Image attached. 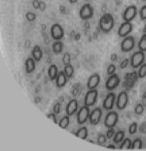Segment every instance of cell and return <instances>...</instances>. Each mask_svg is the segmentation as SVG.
Returning <instances> with one entry per match:
<instances>
[{"mask_svg":"<svg viewBox=\"0 0 146 151\" xmlns=\"http://www.w3.org/2000/svg\"><path fill=\"white\" fill-rule=\"evenodd\" d=\"M114 26H115V19L111 14L107 12V14H104V15H102V18L99 20V28H100V31H102L103 34L111 32Z\"/></svg>","mask_w":146,"mask_h":151,"instance_id":"cell-1","label":"cell"},{"mask_svg":"<svg viewBox=\"0 0 146 151\" xmlns=\"http://www.w3.org/2000/svg\"><path fill=\"white\" fill-rule=\"evenodd\" d=\"M134 46H135V38L131 37V35L124 37L123 39H122V42H121L122 53H129V51H131L134 49Z\"/></svg>","mask_w":146,"mask_h":151,"instance_id":"cell-2","label":"cell"},{"mask_svg":"<svg viewBox=\"0 0 146 151\" xmlns=\"http://www.w3.org/2000/svg\"><path fill=\"white\" fill-rule=\"evenodd\" d=\"M118 120H119V115L115 111H108V113L104 117V126L107 128H114L118 124Z\"/></svg>","mask_w":146,"mask_h":151,"instance_id":"cell-3","label":"cell"},{"mask_svg":"<svg viewBox=\"0 0 146 151\" xmlns=\"http://www.w3.org/2000/svg\"><path fill=\"white\" fill-rule=\"evenodd\" d=\"M143 62H145V51H141V50L135 51L130 58V65L133 66L134 69H138Z\"/></svg>","mask_w":146,"mask_h":151,"instance_id":"cell-4","label":"cell"},{"mask_svg":"<svg viewBox=\"0 0 146 151\" xmlns=\"http://www.w3.org/2000/svg\"><path fill=\"white\" fill-rule=\"evenodd\" d=\"M89 113H91L89 107H87L85 104H84L81 108H79V111H77V123H79L80 126L85 124L89 120Z\"/></svg>","mask_w":146,"mask_h":151,"instance_id":"cell-5","label":"cell"},{"mask_svg":"<svg viewBox=\"0 0 146 151\" xmlns=\"http://www.w3.org/2000/svg\"><path fill=\"white\" fill-rule=\"evenodd\" d=\"M116 104V94L114 92H110L103 100V109L106 111H112L114 105Z\"/></svg>","mask_w":146,"mask_h":151,"instance_id":"cell-6","label":"cell"},{"mask_svg":"<svg viewBox=\"0 0 146 151\" xmlns=\"http://www.w3.org/2000/svg\"><path fill=\"white\" fill-rule=\"evenodd\" d=\"M138 72H130V73H127L126 76V78H124V82H123V86L129 91V89H131L135 85V82L138 81Z\"/></svg>","mask_w":146,"mask_h":151,"instance_id":"cell-7","label":"cell"},{"mask_svg":"<svg viewBox=\"0 0 146 151\" xmlns=\"http://www.w3.org/2000/svg\"><path fill=\"white\" fill-rule=\"evenodd\" d=\"M138 14V9L135 6H129L124 8L123 14H122V18H123V22H131L134 18Z\"/></svg>","mask_w":146,"mask_h":151,"instance_id":"cell-8","label":"cell"},{"mask_svg":"<svg viewBox=\"0 0 146 151\" xmlns=\"http://www.w3.org/2000/svg\"><path fill=\"white\" fill-rule=\"evenodd\" d=\"M119 84H121V78H119V76H116L114 73V74L110 76L107 78V81H106V89H107L108 92H112L115 88L119 86Z\"/></svg>","mask_w":146,"mask_h":151,"instance_id":"cell-9","label":"cell"},{"mask_svg":"<svg viewBox=\"0 0 146 151\" xmlns=\"http://www.w3.org/2000/svg\"><path fill=\"white\" fill-rule=\"evenodd\" d=\"M102 115H103V109L102 108H93L89 113V120L88 122L92 124V126H98L100 120H102Z\"/></svg>","mask_w":146,"mask_h":151,"instance_id":"cell-10","label":"cell"},{"mask_svg":"<svg viewBox=\"0 0 146 151\" xmlns=\"http://www.w3.org/2000/svg\"><path fill=\"white\" fill-rule=\"evenodd\" d=\"M80 18L83 19V20H88L93 16V7L91 6L89 3H85L81 8H80V12H79Z\"/></svg>","mask_w":146,"mask_h":151,"instance_id":"cell-11","label":"cell"},{"mask_svg":"<svg viewBox=\"0 0 146 151\" xmlns=\"http://www.w3.org/2000/svg\"><path fill=\"white\" fill-rule=\"evenodd\" d=\"M98 91L96 89H89L88 93L85 94V99H84V104H85L87 107H92V105H95L96 101H98Z\"/></svg>","mask_w":146,"mask_h":151,"instance_id":"cell-12","label":"cell"},{"mask_svg":"<svg viewBox=\"0 0 146 151\" xmlns=\"http://www.w3.org/2000/svg\"><path fill=\"white\" fill-rule=\"evenodd\" d=\"M127 104H129V94H127L126 91L121 92V93L116 96V108L118 109H124V108L127 107Z\"/></svg>","mask_w":146,"mask_h":151,"instance_id":"cell-13","label":"cell"},{"mask_svg":"<svg viewBox=\"0 0 146 151\" xmlns=\"http://www.w3.org/2000/svg\"><path fill=\"white\" fill-rule=\"evenodd\" d=\"M50 35L54 41H61L64 38V28L58 23H56L50 27Z\"/></svg>","mask_w":146,"mask_h":151,"instance_id":"cell-14","label":"cell"},{"mask_svg":"<svg viewBox=\"0 0 146 151\" xmlns=\"http://www.w3.org/2000/svg\"><path fill=\"white\" fill-rule=\"evenodd\" d=\"M131 31H133V24H131V22H123L119 26V28H118V35L121 38H124V37H127V35H130Z\"/></svg>","mask_w":146,"mask_h":151,"instance_id":"cell-15","label":"cell"},{"mask_svg":"<svg viewBox=\"0 0 146 151\" xmlns=\"http://www.w3.org/2000/svg\"><path fill=\"white\" fill-rule=\"evenodd\" d=\"M99 84H100V74H99V73H93L92 76H89L88 81H87V88L96 89Z\"/></svg>","mask_w":146,"mask_h":151,"instance_id":"cell-16","label":"cell"},{"mask_svg":"<svg viewBox=\"0 0 146 151\" xmlns=\"http://www.w3.org/2000/svg\"><path fill=\"white\" fill-rule=\"evenodd\" d=\"M77 111H79V101L76 99H73L66 104V115L72 116V115L77 113Z\"/></svg>","mask_w":146,"mask_h":151,"instance_id":"cell-17","label":"cell"},{"mask_svg":"<svg viewBox=\"0 0 146 151\" xmlns=\"http://www.w3.org/2000/svg\"><path fill=\"white\" fill-rule=\"evenodd\" d=\"M66 81H68V77L66 74H65V72H58V76H57V78H56V86H57L58 89L64 88L65 85H66Z\"/></svg>","mask_w":146,"mask_h":151,"instance_id":"cell-18","label":"cell"},{"mask_svg":"<svg viewBox=\"0 0 146 151\" xmlns=\"http://www.w3.org/2000/svg\"><path fill=\"white\" fill-rule=\"evenodd\" d=\"M35 63H37V61H35L33 57H30V58L26 60L25 68H26V73H27V74H30V73H33L35 70Z\"/></svg>","mask_w":146,"mask_h":151,"instance_id":"cell-19","label":"cell"},{"mask_svg":"<svg viewBox=\"0 0 146 151\" xmlns=\"http://www.w3.org/2000/svg\"><path fill=\"white\" fill-rule=\"evenodd\" d=\"M31 57L34 58L37 62H39V61L42 60V57H43V53H42V49L39 46H34L31 50Z\"/></svg>","mask_w":146,"mask_h":151,"instance_id":"cell-20","label":"cell"},{"mask_svg":"<svg viewBox=\"0 0 146 151\" xmlns=\"http://www.w3.org/2000/svg\"><path fill=\"white\" fill-rule=\"evenodd\" d=\"M48 74H49V80H51V81H56V78H57V76H58V68H57V65H50V66H49Z\"/></svg>","mask_w":146,"mask_h":151,"instance_id":"cell-21","label":"cell"},{"mask_svg":"<svg viewBox=\"0 0 146 151\" xmlns=\"http://www.w3.org/2000/svg\"><path fill=\"white\" fill-rule=\"evenodd\" d=\"M123 139H124V131H123V129H118V131L115 132V135H114V138H112V140H114L115 145H119Z\"/></svg>","mask_w":146,"mask_h":151,"instance_id":"cell-22","label":"cell"},{"mask_svg":"<svg viewBox=\"0 0 146 151\" xmlns=\"http://www.w3.org/2000/svg\"><path fill=\"white\" fill-rule=\"evenodd\" d=\"M76 136L80 139H87L88 138V128L84 126H81V128H79L76 131Z\"/></svg>","mask_w":146,"mask_h":151,"instance_id":"cell-23","label":"cell"},{"mask_svg":"<svg viewBox=\"0 0 146 151\" xmlns=\"http://www.w3.org/2000/svg\"><path fill=\"white\" fill-rule=\"evenodd\" d=\"M69 123H70V116L69 115H65V116H62L60 119L58 126H60L61 128H68V127H69Z\"/></svg>","mask_w":146,"mask_h":151,"instance_id":"cell-24","label":"cell"},{"mask_svg":"<svg viewBox=\"0 0 146 151\" xmlns=\"http://www.w3.org/2000/svg\"><path fill=\"white\" fill-rule=\"evenodd\" d=\"M119 148H121V150H130L131 148V139L124 138L123 140L119 143Z\"/></svg>","mask_w":146,"mask_h":151,"instance_id":"cell-25","label":"cell"},{"mask_svg":"<svg viewBox=\"0 0 146 151\" xmlns=\"http://www.w3.org/2000/svg\"><path fill=\"white\" fill-rule=\"evenodd\" d=\"M143 147V143H142V139L141 138H135L134 140H131V148L133 150H139V148Z\"/></svg>","mask_w":146,"mask_h":151,"instance_id":"cell-26","label":"cell"},{"mask_svg":"<svg viewBox=\"0 0 146 151\" xmlns=\"http://www.w3.org/2000/svg\"><path fill=\"white\" fill-rule=\"evenodd\" d=\"M64 49V43L61 41H56L53 43V53L54 54H60Z\"/></svg>","mask_w":146,"mask_h":151,"instance_id":"cell-27","label":"cell"},{"mask_svg":"<svg viewBox=\"0 0 146 151\" xmlns=\"http://www.w3.org/2000/svg\"><path fill=\"white\" fill-rule=\"evenodd\" d=\"M64 72H65V74H66L68 78H72L73 74H74V69H73V66L70 65H65V69H64Z\"/></svg>","mask_w":146,"mask_h":151,"instance_id":"cell-28","label":"cell"},{"mask_svg":"<svg viewBox=\"0 0 146 151\" xmlns=\"http://www.w3.org/2000/svg\"><path fill=\"white\" fill-rule=\"evenodd\" d=\"M138 49H139L141 51H146V34H143L142 37H141L139 42H138Z\"/></svg>","mask_w":146,"mask_h":151,"instance_id":"cell-29","label":"cell"},{"mask_svg":"<svg viewBox=\"0 0 146 151\" xmlns=\"http://www.w3.org/2000/svg\"><path fill=\"white\" fill-rule=\"evenodd\" d=\"M143 109H145V105H143L142 103H138L135 105V108H134V112H135V115H138V116H141L143 113Z\"/></svg>","mask_w":146,"mask_h":151,"instance_id":"cell-30","label":"cell"},{"mask_svg":"<svg viewBox=\"0 0 146 151\" xmlns=\"http://www.w3.org/2000/svg\"><path fill=\"white\" fill-rule=\"evenodd\" d=\"M138 77L139 78H143V77H146V63L143 62L142 65L138 68Z\"/></svg>","mask_w":146,"mask_h":151,"instance_id":"cell-31","label":"cell"},{"mask_svg":"<svg viewBox=\"0 0 146 151\" xmlns=\"http://www.w3.org/2000/svg\"><path fill=\"white\" fill-rule=\"evenodd\" d=\"M138 124H137V123H131L130 126H129V134H130V135H134V134H135L137 131H138Z\"/></svg>","mask_w":146,"mask_h":151,"instance_id":"cell-32","label":"cell"},{"mask_svg":"<svg viewBox=\"0 0 146 151\" xmlns=\"http://www.w3.org/2000/svg\"><path fill=\"white\" fill-rule=\"evenodd\" d=\"M106 139H107V136H106V135L99 134V136H98V145L99 146H106Z\"/></svg>","mask_w":146,"mask_h":151,"instance_id":"cell-33","label":"cell"},{"mask_svg":"<svg viewBox=\"0 0 146 151\" xmlns=\"http://www.w3.org/2000/svg\"><path fill=\"white\" fill-rule=\"evenodd\" d=\"M139 18H141V20H143V22L146 20V4L139 9Z\"/></svg>","mask_w":146,"mask_h":151,"instance_id":"cell-34","label":"cell"},{"mask_svg":"<svg viewBox=\"0 0 146 151\" xmlns=\"http://www.w3.org/2000/svg\"><path fill=\"white\" fill-rule=\"evenodd\" d=\"M62 63H64V65H69V63H70V53H65V54H64Z\"/></svg>","mask_w":146,"mask_h":151,"instance_id":"cell-35","label":"cell"},{"mask_svg":"<svg viewBox=\"0 0 146 151\" xmlns=\"http://www.w3.org/2000/svg\"><path fill=\"white\" fill-rule=\"evenodd\" d=\"M116 72V65L115 63H111V65L107 68V73H108V76H111V74H114V73Z\"/></svg>","mask_w":146,"mask_h":151,"instance_id":"cell-36","label":"cell"},{"mask_svg":"<svg viewBox=\"0 0 146 151\" xmlns=\"http://www.w3.org/2000/svg\"><path fill=\"white\" fill-rule=\"evenodd\" d=\"M26 19L29 20V22H34L35 19H37V15L34 12H27L26 14Z\"/></svg>","mask_w":146,"mask_h":151,"instance_id":"cell-37","label":"cell"},{"mask_svg":"<svg viewBox=\"0 0 146 151\" xmlns=\"http://www.w3.org/2000/svg\"><path fill=\"white\" fill-rule=\"evenodd\" d=\"M115 129L114 128H108L107 129V134H106V136H107V139H112L114 138V135H115Z\"/></svg>","mask_w":146,"mask_h":151,"instance_id":"cell-38","label":"cell"},{"mask_svg":"<svg viewBox=\"0 0 146 151\" xmlns=\"http://www.w3.org/2000/svg\"><path fill=\"white\" fill-rule=\"evenodd\" d=\"M53 112H54V113H57V115L61 112V103H56V104H54Z\"/></svg>","mask_w":146,"mask_h":151,"instance_id":"cell-39","label":"cell"},{"mask_svg":"<svg viewBox=\"0 0 146 151\" xmlns=\"http://www.w3.org/2000/svg\"><path fill=\"white\" fill-rule=\"evenodd\" d=\"M56 115H57V113H48V117H49V119H50L51 120V122H54V123H57V124H58V120H57V116H56Z\"/></svg>","mask_w":146,"mask_h":151,"instance_id":"cell-40","label":"cell"},{"mask_svg":"<svg viewBox=\"0 0 146 151\" xmlns=\"http://www.w3.org/2000/svg\"><path fill=\"white\" fill-rule=\"evenodd\" d=\"M129 63H130V60L124 58L123 61H121V68H122V69H124V68H127V66H129Z\"/></svg>","mask_w":146,"mask_h":151,"instance_id":"cell-41","label":"cell"},{"mask_svg":"<svg viewBox=\"0 0 146 151\" xmlns=\"http://www.w3.org/2000/svg\"><path fill=\"white\" fill-rule=\"evenodd\" d=\"M41 0H34V1H33V7H34V8H39V7H41Z\"/></svg>","mask_w":146,"mask_h":151,"instance_id":"cell-42","label":"cell"},{"mask_svg":"<svg viewBox=\"0 0 146 151\" xmlns=\"http://www.w3.org/2000/svg\"><path fill=\"white\" fill-rule=\"evenodd\" d=\"M138 128H139V131L142 132V134H146V122L142 123V124H141V127H138Z\"/></svg>","mask_w":146,"mask_h":151,"instance_id":"cell-43","label":"cell"},{"mask_svg":"<svg viewBox=\"0 0 146 151\" xmlns=\"http://www.w3.org/2000/svg\"><path fill=\"white\" fill-rule=\"evenodd\" d=\"M79 89H80V85H74V91H73V94H74V96L79 93Z\"/></svg>","mask_w":146,"mask_h":151,"instance_id":"cell-44","label":"cell"},{"mask_svg":"<svg viewBox=\"0 0 146 151\" xmlns=\"http://www.w3.org/2000/svg\"><path fill=\"white\" fill-rule=\"evenodd\" d=\"M118 60V55H116V54H112V55H111V61H112V62H115V61H116Z\"/></svg>","mask_w":146,"mask_h":151,"instance_id":"cell-45","label":"cell"},{"mask_svg":"<svg viewBox=\"0 0 146 151\" xmlns=\"http://www.w3.org/2000/svg\"><path fill=\"white\" fill-rule=\"evenodd\" d=\"M107 147L108 148H116V145H115V143H112V145H108Z\"/></svg>","mask_w":146,"mask_h":151,"instance_id":"cell-46","label":"cell"},{"mask_svg":"<svg viewBox=\"0 0 146 151\" xmlns=\"http://www.w3.org/2000/svg\"><path fill=\"white\" fill-rule=\"evenodd\" d=\"M60 9H61V12H62V14H66V11H65V7H64V6H61Z\"/></svg>","mask_w":146,"mask_h":151,"instance_id":"cell-47","label":"cell"},{"mask_svg":"<svg viewBox=\"0 0 146 151\" xmlns=\"http://www.w3.org/2000/svg\"><path fill=\"white\" fill-rule=\"evenodd\" d=\"M143 101H145V103H146V92H145V93H143Z\"/></svg>","mask_w":146,"mask_h":151,"instance_id":"cell-48","label":"cell"},{"mask_svg":"<svg viewBox=\"0 0 146 151\" xmlns=\"http://www.w3.org/2000/svg\"><path fill=\"white\" fill-rule=\"evenodd\" d=\"M77 0H69V3H76Z\"/></svg>","mask_w":146,"mask_h":151,"instance_id":"cell-49","label":"cell"},{"mask_svg":"<svg viewBox=\"0 0 146 151\" xmlns=\"http://www.w3.org/2000/svg\"><path fill=\"white\" fill-rule=\"evenodd\" d=\"M143 34H146V26L143 27Z\"/></svg>","mask_w":146,"mask_h":151,"instance_id":"cell-50","label":"cell"},{"mask_svg":"<svg viewBox=\"0 0 146 151\" xmlns=\"http://www.w3.org/2000/svg\"><path fill=\"white\" fill-rule=\"evenodd\" d=\"M85 1H89V0H85Z\"/></svg>","mask_w":146,"mask_h":151,"instance_id":"cell-51","label":"cell"},{"mask_svg":"<svg viewBox=\"0 0 146 151\" xmlns=\"http://www.w3.org/2000/svg\"><path fill=\"white\" fill-rule=\"evenodd\" d=\"M142 1H146V0H142Z\"/></svg>","mask_w":146,"mask_h":151,"instance_id":"cell-52","label":"cell"}]
</instances>
